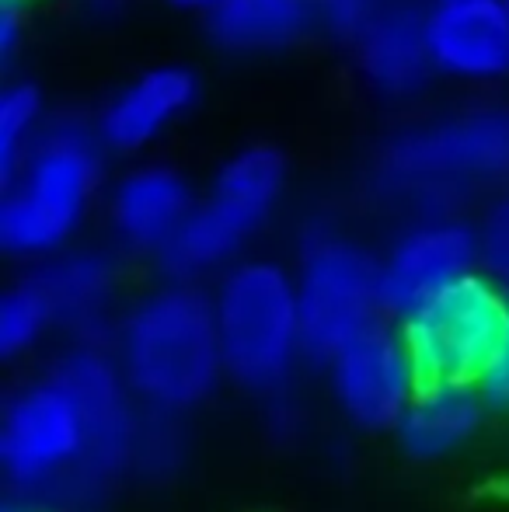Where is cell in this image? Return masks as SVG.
I'll return each mask as SVG.
<instances>
[{
  "mask_svg": "<svg viewBox=\"0 0 509 512\" xmlns=\"http://www.w3.org/2000/svg\"><path fill=\"white\" fill-rule=\"evenodd\" d=\"M213 314L234 387L269 398L290 387L304 363L297 279L279 262H234L213 290Z\"/></svg>",
  "mask_w": 509,
  "mask_h": 512,
  "instance_id": "5",
  "label": "cell"
},
{
  "mask_svg": "<svg viewBox=\"0 0 509 512\" xmlns=\"http://www.w3.org/2000/svg\"><path fill=\"white\" fill-rule=\"evenodd\" d=\"M325 384L332 405L353 429L394 432L398 418L419 394L422 370L405 328L384 317L325 359Z\"/></svg>",
  "mask_w": 509,
  "mask_h": 512,
  "instance_id": "9",
  "label": "cell"
},
{
  "mask_svg": "<svg viewBox=\"0 0 509 512\" xmlns=\"http://www.w3.org/2000/svg\"><path fill=\"white\" fill-rule=\"evenodd\" d=\"M109 349L136 405L189 415L227 380L213 293L196 283H171L143 293L112 328Z\"/></svg>",
  "mask_w": 509,
  "mask_h": 512,
  "instance_id": "2",
  "label": "cell"
},
{
  "mask_svg": "<svg viewBox=\"0 0 509 512\" xmlns=\"http://www.w3.org/2000/svg\"><path fill=\"white\" fill-rule=\"evenodd\" d=\"M0 512H56V509L49 506L46 499H39V495L18 492V488H7V492H4V506H0Z\"/></svg>",
  "mask_w": 509,
  "mask_h": 512,
  "instance_id": "26",
  "label": "cell"
},
{
  "mask_svg": "<svg viewBox=\"0 0 509 512\" xmlns=\"http://www.w3.org/2000/svg\"><path fill=\"white\" fill-rule=\"evenodd\" d=\"M42 98L32 84H11L0 98V182L14 185L42 133Z\"/></svg>",
  "mask_w": 509,
  "mask_h": 512,
  "instance_id": "19",
  "label": "cell"
},
{
  "mask_svg": "<svg viewBox=\"0 0 509 512\" xmlns=\"http://www.w3.org/2000/svg\"><path fill=\"white\" fill-rule=\"evenodd\" d=\"M475 230H478L482 272L496 276L499 283H509V185L492 199Z\"/></svg>",
  "mask_w": 509,
  "mask_h": 512,
  "instance_id": "21",
  "label": "cell"
},
{
  "mask_svg": "<svg viewBox=\"0 0 509 512\" xmlns=\"http://www.w3.org/2000/svg\"><path fill=\"white\" fill-rule=\"evenodd\" d=\"M286 189V161L272 147H245L220 164L210 192L189 213L175 241L157 255L168 279L196 283L224 272L245 251Z\"/></svg>",
  "mask_w": 509,
  "mask_h": 512,
  "instance_id": "6",
  "label": "cell"
},
{
  "mask_svg": "<svg viewBox=\"0 0 509 512\" xmlns=\"http://www.w3.org/2000/svg\"><path fill=\"white\" fill-rule=\"evenodd\" d=\"M102 136L81 119L46 122L21 175L4 189L0 203V248L21 262H46L60 255L81 227L98 178Z\"/></svg>",
  "mask_w": 509,
  "mask_h": 512,
  "instance_id": "4",
  "label": "cell"
},
{
  "mask_svg": "<svg viewBox=\"0 0 509 512\" xmlns=\"http://www.w3.org/2000/svg\"><path fill=\"white\" fill-rule=\"evenodd\" d=\"M506 297H509V283H506ZM478 391H482L492 415H509V331H506L503 345H499L496 359H492L489 370L478 380Z\"/></svg>",
  "mask_w": 509,
  "mask_h": 512,
  "instance_id": "23",
  "label": "cell"
},
{
  "mask_svg": "<svg viewBox=\"0 0 509 512\" xmlns=\"http://www.w3.org/2000/svg\"><path fill=\"white\" fill-rule=\"evenodd\" d=\"M196 209L192 189L182 171L168 164H143L123 175L112 189L109 216L116 237L133 251L161 255L189 213Z\"/></svg>",
  "mask_w": 509,
  "mask_h": 512,
  "instance_id": "14",
  "label": "cell"
},
{
  "mask_svg": "<svg viewBox=\"0 0 509 512\" xmlns=\"http://www.w3.org/2000/svg\"><path fill=\"white\" fill-rule=\"evenodd\" d=\"M478 269H482L478 230L450 213L426 216L412 230H405L387 258H381L384 317L401 324L422 304Z\"/></svg>",
  "mask_w": 509,
  "mask_h": 512,
  "instance_id": "10",
  "label": "cell"
},
{
  "mask_svg": "<svg viewBox=\"0 0 509 512\" xmlns=\"http://www.w3.org/2000/svg\"><path fill=\"white\" fill-rule=\"evenodd\" d=\"M196 102V77L182 67H154L129 81L98 115V136L116 154H136L175 126Z\"/></svg>",
  "mask_w": 509,
  "mask_h": 512,
  "instance_id": "16",
  "label": "cell"
},
{
  "mask_svg": "<svg viewBox=\"0 0 509 512\" xmlns=\"http://www.w3.org/2000/svg\"><path fill=\"white\" fill-rule=\"evenodd\" d=\"M387 7V0H314V21L332 39L356 42Z\"/></svg>",
  "mask_w": 509,
  "mask_h": 512,
  "instance_id": "22",
  "label": "cell"
},
{
  "mask_svg": "<svg viewBox=\"0 0 509 512\" xmlns=\"http://www.w3.org/2000/svg\"><path fill=\"white\" fill-rule=\"evenodd\" d=\"M42 293L53 307L56 328L67 331L74 342H105L116 328V297H119V265L109 251L77 248L46 258L39 272Z\"/></svg>",
  "mask_w": 509,
  "mask_h": 512,
  "instance_id": "12",
  "label": "cell"
},
{
  "mask_svg": "<svg viewBox=\"0 0 509 512\" xmlns=\"http://www.w3.org/2000/svg\"><path fill=\"white\" fill-rule=\"evenodd\" d=\"M489 415L478 384L422 380L391 436L412 464H443L475 443Z\"/></svg>",
  "mask_w": 509,
  "mask_h": 512,
  "instance_id": "13",
  "label": "cell"
},
{
  "mask_svg": "<svg viewBox=\"0 0 509 512\" xmlns=\"http://www.w3.org/2000/svg\"><path fill=\"white\" fill-rule=\"evenodd\" d=\"M506 7H509V0H506Z\"/></svg>",
  "mask_w": 509,
  "mask_h": 512,
  "instance_id": "29",
  "label": "cell"
},
{
  "mask_svg": "<svg viewBox=\"0 0 509 512\" xmlns=\"http://www.w3.org/2000/svg\"><path fill=\"white\" fill-rule=\"evenodd\" d=\"M433 67L457 81H503L509 74L506 0H440L426 14Z\"/></svg>",
  "mask_w": 509,
  "mask_h": 512,
  "instance_id": "11",
  "label": "cell"
},
{
  "mask_svg": "<svg viewBox=\"0 0 509 512\" xmlns=\"http://www.w3.org/2000/svg\"><path fill=\"white\" fill-rule=\"evenodd\" d=\"M53 328L56 317L39 279L28 276L18 279L14 286H7L4 297H0V356L7 363L28 356Z\"/></svg>",
  "mask_w": 509,
  "mask_h": 512,
  "instance_id": "18",
  "label": "cell"
},
{
  "mask_svg": "<svg viewBox=\"0 0 509 512\" xmlns=\"http://www.w3.org/2000/svg\"><path fill=\"white\" fill-rule=\"evenodd\" d=\"M422 380L478 384L509 331L506 283L471 272L401 321Z\"/></svg>",
  "mask_w": 509,
  "mask_h": 512,
  "instance_id": "8",
  "label": "cell"
},
{
  "mask_svg": "<svg viewBox=\"0 0 509 512\" xmlns=\"http://www.w3.org/2000/svg\"><path fill=\"white\" fill-rule=\"evenodd\" d=\"M374 185L426 216H447L471 192L509 185V105H471L394 133L374 161Z\"/></svg>",
  "mask_w": 509,
  "mask_h": 512,
  "instance_id": "3",
  "label": "cell"
},
{
  "mask_svg": "<svg viewBox=\"0 0 509 512\" xmlns=\"http://www.w3.org/2000/svg\"><path fill=\"white\" fill-rule=\"evenodd\" d=\"M360 74L377 95L391 102H408L422 95L433 77L426 18L405 4H387L377 21L353 42Z\"/></svg>",
  "mask_w": 509,
  "mask_h": 512,
  "instance_id": "15",
  "label": "cell"
},
{
  "mask_svg": "<svg viewBox=\"0 0 509 512\" xmlns=\"http://www.w3.org/2000/svg\"><path fill=\"white\" fill-rule=\"evenodd\" d=\"M0 474L4 488L39 495L56 512H91L133 471L102 446L77 394L46 373L14 387L0 408Z\"/></svg>",
  "mask_w": 509,
  "mask_h": 512,
  "instance_id": "1",
  "label": "cell"
},
{
  "mask_svg": "<svg viewBox=\"0 0 509 512\" xmlns=\"http://www.w3.org/2000/svg\"><path fill=\"white\" fill-rule=\"evenodd\" d=\"M168 4L182 7V11H206V14H210L213 7L220 4V0H168Z\"/></svg>",
  "mask_w": 509,
  "mask_h": 512,
  "instance_id": "28",
  "label": "cell"
},
{
  "mask_svg": "<svg viewBox=\"0 0 509 512\" xmlns=\"http://www.w3.org/2000/svg\"><path fill=\"white\" fill-rule=\"evenodd\" d=\"M297 307L304 331V356L325 366L346 342L370 324L384 321L381 262L353 237L311 230L300 248Z\"/></svg>",
  "mask_w": 509,
  "mask_h": 512,
  "instance_id": "7",
  "label": "cell"
},
{
  "mask_svg": "<svg viewBox=\"0 0 509 512\" xmlns=\"http://www.w3.org/2000/svg\"><path fill=\"white\" fill-rule=\"evenodd\" d=\"M18 39H21L18 0H4V7H0V56H4V63H11L14 49H18Z\"/></svg>",
  "mask_w": 509,
  "mask_h": 512,
  "instance_id": "25",
  "label": "cell"
},
{
  "mask_svg": "<svg viewBox=\"0 0 509 512\" xmlns=\"http://www.w3.org/2000/svg\"><path fill=\"white\" fill-rule=\"evenodd\" d=\"M210 35L231 53H272L297 42L314 21V0H220L210 14Z\"/></svg>",
  "mask_w": 509,
  "mask_h": 512,
  "instance_id": "17",
  "label": "cell"
},
{
  "mask_svg": "<svg viewBox=\"0 0 509 512\" xmlns=\"http://www.w3.org/2000/svg\"><path fill=\"white\" fill-rule=\"evenodd\" d=\"M185 457H189V443H185L182 415H168V411H140V425H136L133 439V474L143 481H168L182 471Z\"/></svg>",
  "mask_w": 509,
  "mask_h": 512,
  "instance_id": "20",
  "label": "cell"
},
{
  "mask_svg": "<svg viewBox=\"0 0 509 512\" xmlns=\"http://www.w3.org/2000/svg\"><path fill=\"white\" fill-rule=\"evenodd\" d=\"M300 425H304V415H300L297 405L290 401V394L286 391L269 394V415H265V429H269V436L290 439L300 432Z\"/></svg>",
  "mask_w": 509,
  "mask_h": 512,
  "instance_id": "24",
  "label": "cell"
},
{
  "mask_svg": "<svg viewBox=\"0 0 509 512\" xmlns=\"http://www.w3.org/2000/svg\"><path fill=\"white\" fill-rule=\"evenodd\" d=\"M77 4H81V11L91 14V18L109 21V18H119L133 0H77Z\"/></svg>",
  "mask_w": 509,
  "mask_h": 512,
  "instance_id": "27",
  "label": "cell"
}]
</instances>
